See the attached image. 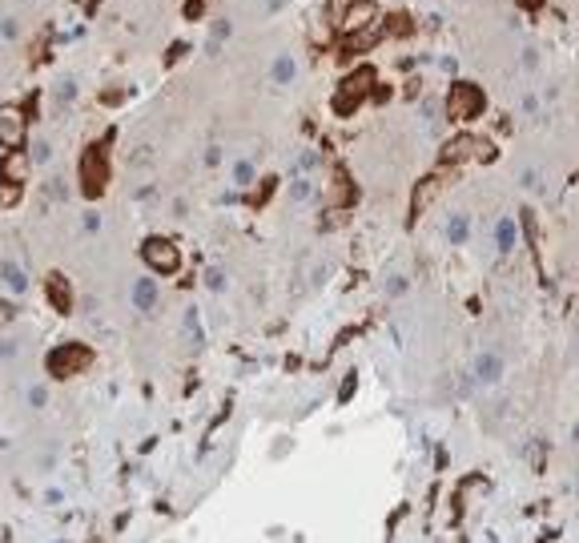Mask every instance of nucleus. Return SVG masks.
Listing matches in <instances>:
<instances>
[{
	"instance_id": "f257e3e1",
	"label": "nucleus",
	"mask_w": 579,
	"mask_h": 543,
	"mask_svg": "<svg viewBox=\"0 0 579 543\" xmlns=\"http://www.w3.org/2000/svg\"><path fill=\"white\" fill-rule=\"evenodd\" d=\"M109 185V137H101L85 149V157H80V190L89 202H96L101 193Z\"/></svg>"
},
{
	"instance_id": "f03ea898",
	"label": "nucleus",
	"mask_w": 579,
	"mask_h": 543,
	"mask_svg": "<svg viewBox=\"0 0 579 543\" xmlns=\"http://www.w3.org/2000/svg\"><path fill=\"white\" fill-rule=\"evenodd\" d=\"M24 177H29V153L24 149H8L0 157V206H16L20 202Z\"/></svg>"
},
{
	"instance_id": "7ed1b4c3",
	"label": "nucleus",
	"mask_w": 579,
	"mask_h": 543,
	"mask_svg": "<svg viewBox=\"0 0 579 543\" xmlns=\"http://www.w3.org/2000/svg\"><path fill=\"white\" fill-rule=\"evenodd\" d=\"M93 367V351L80 346V342H64L48 354V374L52 379H69V374H80V370Z\"/></svg>"
},
{
	"instance_id": "20e7f679",
	"label": "nucleus",
	"mask_w": 579,
	"mask_h": 543,
	"mask_svg": "<svg viewBox=\"0 0 579 543\" xmlns=\"http://www.w3.org/2000/svg\"><path fill=\"white\" fill-rule=\"evenodd\" d=\"M491 157H495L491 141H482L475 133H459V137H450L443 145V161L447 165H459V161H491Z\"/></svg>"
},
{
	"instance_id": "39448f33",
	"label": "nucleus",
	"mask_w": 579,
	"mask_h": 543,
	"mask_svg": "<svg viewBox=\"0 0 579 543\" xmlns=\"http://www.w3.org/2000/svg\"><path fill=\"white\" fill-rule=\"evenodd\" d=\"M482 89H475L471 80H459V85H450L447 93V117H455V121H471V117H479L482 113Z\"/></svg>"
},
{
	"instance_id": "423d86ee",
	"label": "nucleus",
	"mask_w": 579,
	"mask_h": 543,
	"mask_svg": "<svg viewBox=\"0 0 579 543\" xmlns=\"http://www.w3.org/2000/svg\"><path fill=\"white\" fill-rule=\"evenodd\" d=\"M334 24H338V32L358 36V32H366V29H374V24H378V4H374V0H350Z\"/></svg>"
},
{
	"instance_id": "0eeeda50",
	"label": "nucleus",
	"mask_w": 579,
	"mask_h": 543,
	"mask_svg": "<svg viewBox=\"0 0 579 543\" xmlns=\"http://www.w3.org/2000/svg\"><path fill=\"white\" fill-rule=\"evenodd\" d=\"M141 258H145V266H149V270H157V274H173L177 266H181L177 246H173V241H165V238H149L141 246Z\"/></svg>"
},
{
	"instance_id": "6e6552de",
	"label": "nucleus",
	"mask_w": 579,
	"mask_h": 543,
	"mask_svg": "<svg viewBox=\"0 0 579 543\" xmlns=\"http://www.w3.org/2000/svg\"><path fill=\"white\" fill-rule=\"evenodd\" d=\"M370 85H374V69H358V73H350V77L342 80L338 97H334V109L350 113V105H358V101L370 93Z\"/></svg>"
},
{
	"instance_id": "1a4fd4ad",
	"label": "nucleus",
	"mask_w": 579,
	"mask_h": 543,
	"mask_svg": "<svg viewBox=\"0 0 579 543\" xmlns=\"http://www.w3.org/2000/svg\"><path fill=\"white\" fill-rule=\"evenodd\" d=\"M24 145V113L16 105H0V149H20Z\"/></svg>"
},
{
	"instance_id": "9d476101",
	"label": "nucleus",
	"mask_w": 579,
	"mask_h": 543,
	"mask_svg": "<svg viewBox=\"0 0 579 543\" xmlns=\"http://www.w3.org/2000/svg\"><path fill=\"white\" fill-rule=\"evenodd\" d=\"M443 185H447V174H431V177H422L415 185V197H410V206H415V213H422V209L431 206L434 197L443 193Z\"/></svg>"
},
{
	"instance_id": "9b49d317",
	"label": "nucleus",
	"mask_w": 579,
	"mask_h": 543,
	"mask_svg": "<svg viewBox=\"0 0 579 543\" xmlns=\"http://www.w3.org/2000/svg\"><path fill=\"white\" fill-rule=\"evenodd\" d=\"M45 290H48V302H52L57 314H69V310H73V294H69V286L61 282V274H48Z\"/></svg>"
},
{
	"instance_id": "f8f14e48",
	"label": "nucleus",
	"mask_w": 579,
	"mask_h": 543,
	"mask_svg": "<svg viewBox=\"0 0 579 543\" xmlns=\"http://www.w3.org/2000/svg\"><path fill=\"white\" fill-rule=\"evenodd\" d=\"M499 374H503V358H499V354H479L475 379H479V383H499Z\"/></svg>"
},
{
	"instance_id": "ddd939ff",
	"label": "nucleus",
	"mask_w": 579,
	"mask_h": 543,
	"mask_svg": "<svg viewBox=\"0 0 579 543\" xmlns=\"http://www.w3.org/2000/svg\"><path fill=\"white\" fill-rule=\"evenodd\" d=\"M495 241H499V254H511L515 241H519V225H515V218H503V222L495 225Z\"/></svg>"
},
{
	"instance_id": "4468645a",
	"label": "nucleus",
	"mask_w": 579,
	"mask_h": 543,
	"mask_svg": "<svg viewBox=\"0 0 579 543\" xmlns=\"http://www.w3.org/2000/svg\"><path fill=\"white\" fill-rule=\"evenodd\" d=\"M447 238L450 241H466V218L463 213H455V218L447 222Z\"/></svg>"
},
{
	"instance_id": "2eb2a0df",
	"label": "nucleus",
	"mask_w": 579,
	"mask_h": 543,
	"mask_svg": "<svg viewBox=\"0 0 579 543\" xmlns=\"http://www.w3.org/2000/svg\"><path fill=\"white\" fill-rule=\"evenodd\" d=\"M290 77H294V61H290V57H278V61H273V80L286 85Z\"/></svg>"
},
{
	"instance_id": "dca6fc26",
	"label": "nucleus",
	"mask_w": 579,
	"mask_h": 543,
	"mask_svg": "<svg viewBox=\"0 0 579 543\" xmlns=\"http://www.w3.org/2000/svg\"><path fill=\"white\" fill-rule=\"evenodd\" d=\"M234 181H238V185H250V181H254V165H250V161H238V165H234Z\"/></svg>"
},
{
	"instance_id": "f3484780",
	"label": "nucleus",
	"mask_w": 579,
	"mask_h": 543,
	"mask_svg": "<svg viewBox=\"0 0 579 543\" xmlns=\"http://www.w3.org/2000/svg\"><path fill=\"white\" fill-rule=\"evenodd\" d=\"M290 197H294V202H306V197H310V181H306V177H298V181L290 185Z\"/></svg>"
},
{
	"instance_id": "a211bd4d",
	"label": "nucleus",
	"mask_w": 579,
	"mask_h": 543,
	"mask_svg": "<svg viewBox=\"0 0 579 543\" xmlns=\"http://www.w3.org/2000/svg\"><path fill=\"white\" fill-rule=\"evenodd\" d=\"M519 185H527V190H535V185H539V174H535V169H523V177H519Z\"/></svg>"
},
{
	"instance_id": "6ab92c4d",
	"label": "nucleus",
	"mask_w": 579,
	"mask_h": 543,
	"mask_svg": "<svg viewBox=\"0 0 579 543\" xmlns=\"http://www.w3.org/2000/svg\"><path fill=\"white\" fill-rule=\"evenodd\" d=\"M137 302H141V306H149V302H153V290L145 286V282L137 286Z\"/></svg>"
},
{
	"instance_id": "aec40b11",
	"label": "nucleus",
	"mask_w": 579,
	"mask_h": 543,
	"mask_svg": "<svg viewBox=\"0 0 579 543\" xmlns=\"http://www.w3.org/2000/svg\"><path fill=\"white\" fill-rule=\"evenodd\" d=\"M8 318H13V302H0V326H4Z\"/></svg>"
},
{
	"instance_id": "412c9836",
	"label": "nucleus",
	"mask_w": 579,
	"mask_h": 543,
	"mask_svg": "<svg viewBox=\"0 0 579 543\" xmlns=\"http://www.w3.org/2000/svg\"><path fill=\"white\" fill-rule=\"evenodd\" d=\"M571 439H576V443H579V423H576V431H571Z\"/></svg>"
},
{
	"instance_id": "4be33fe9",
	"label": "nucleus",
	"mask_w": 579,
	"mask_h": 543,
	"mask_svg": "<svg viewBox=\"0 0 579 543\" xmlns=\"http://www.w3.org/2000/svg\"><path fill=\"white\" fill-rule=\"evenodd\" d=\"M523 4H535V0H523Z\"/></svg>"
}]
</instances>
